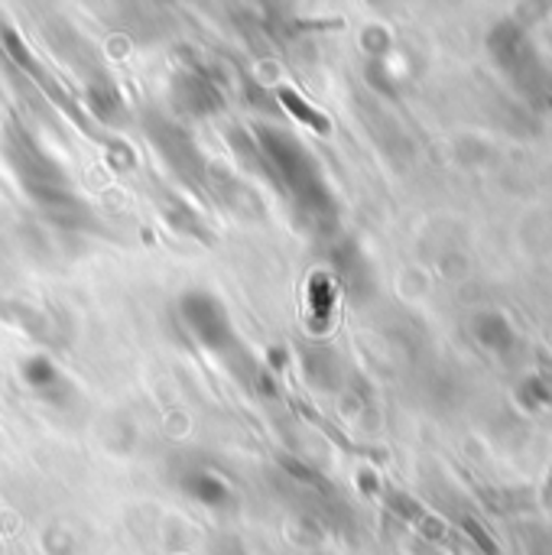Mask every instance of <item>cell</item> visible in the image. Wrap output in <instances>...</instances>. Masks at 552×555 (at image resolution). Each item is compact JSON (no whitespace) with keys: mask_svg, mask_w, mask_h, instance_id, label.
Wrapping results in <instances>:
<instances>
[{"mask_svg":"<svg viewBox=\"0 0 552 555\" xmlns=\"http://www.w3.org/2000/svg\"><path fill=\"white\" fill-rule=\"evenodd\" d=\"M280 101H283V107H290L303 124H309V127H316V130H329V120L316 111V107H309L299 94H293V91H280Z\"/></svg>","mask_w":552,"mask_h":555,"instance_id":"obj_1","label":"cell"}]
</instances>
